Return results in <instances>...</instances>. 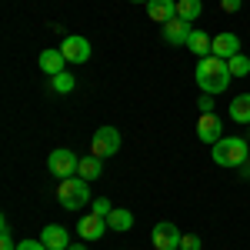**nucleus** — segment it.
Instances as JSON below:
<instances>
[{"mask_svg":"<svg viewBox=\"0 0 250 250\" xmlns=\"http://www.w3.org/2000/svg\"><path fill=\"white\" fill-rule=\"evenodd\" d=\"M60 50H63L67 63H87L90 60V40L80 37V34H70V37H63Z\"/></svg>","mask_w":250,"mask_h":250,"instance_id":"0eeeda50","label":"nucleus"},{"mask_svg":"<svg viewBox=\"0 0 250 250\" xmlns=\"http://www.w3.org/2000/svg\"><path fill=\"white\" fill-rule=\"evenodd\" d=\"M57 204L63 210H80L83 204H90V180L83 177H67L57 184Z\"/></svg>","mask_w":250,"mask_h":250,"instance_id":"7ed1b4c3","label":"nucleus"},{"mask_svg":"<svg viewBox=\"0 0 250 250\" xmlns=\"http://www.w3.org/2000/svg\"><path fill=\"white\" fill-rule=\"evenodd\" d=\"M237 54H240V37H237V34L224 30V34L213 37V57L230 60V57H237Z\"/></svg>","mask_w":250,"mask_h":250,"instance_id":"ddd939ff","label":"nucleus"},{"mask_svg":"<svg viewBox=\"0 0 250 250\" xmlns=\"http://www.w3.org/2000/svg\"><path fill=\"white\" fill-rule=\"evenodd\" d=\"M204 14V0H177V17L180 20H197Z\"/></svg>","mask_w":250,"mask_h":250,"instance_id":"aec40b11","label":"nucleus"},{"mask_svg":"<svg viewBox=\"0 0 250 250\" xmlns=\"http://www.w3.org/2000/svg\"><path fill=\"white\" fill-rule=\"evenodd\" d=\"M247 160H250V157H247Z\"/></svg>","mask_w":250,"mask_h":250,"instance_id":"7c9ffc66","label":"nucleus"},{"mask_svg":"<svg viewBox=\"0 0 250 250\" xmlns=\"http://www.w3.org/2000/svg\"><path fill=\"white\" fill-rule=\"evenodd\" d=\"M237 173H240V180H250V160H247V164H240Z\"/></svg>","mask_w":250,"mask_h":250,"instance_id":"cd10ccee","label":"nucleus"},{"mask_svg":"<svg viewBox=\"0 0 250 250\" xmlns=\"http://www.w3.org/2000/svg\"><path fill=\"white\" fill-rule=\"evenodd\" d=\"M77 167H80V157H74V150H67V147H57L54 154L47 157V170L54 173L57 180L77 177Z\"/></svg>","mask_w":250,"mask_h":250,"instance_id":"20e7f679","label":"nucleus"},{"mask_svg":"<svg viewBox=\"0 0 250 250\" xmlns=\"http://www.w3.org/2000/svg\"><path fill=\"white\" fill-rule=\"evenodd\" d=\"M197 107H200V114H213V97L210 94H200Z\"/></svg>","mask_w":250,"mask_h":250,"instance_id":"393cba45","label":"nucleus"},{"mask_svg":"<svg viewBox=\"0 0 250 250\" xmlns=\"http://www.w3.org/2000/svg\"><path fill=\"white\" fill-rule=\"evenodd\" d=\"M37 63H40V70H43L47 77H54V74H63V70H67V57H63L60 47H47V50L37 57Z\"/></svg>","mask_w":250,"mask_h":250,"instance_id":"f8f14e48","label":"nucleus"},{"mask_svg":"<svg viewBox=\"0 0 250 250\" xmlns=\"http://www.w3.org/2000/svg\"><path fill=\"white\" fill-rule=\"evenodd\" d=\"M104 173V160L100 157H80V167H77V177H83V180H97Z\"/></svg>","mask_w":250,"mask_h":250,"instance_id":"a211bd4d","label":"nucleus"},{"mask_svg":"<svg viewBox=\"0 0 250 250\" xmlns=\"http://www.w3.org/2000/svg\"><path fill=\"white\" fill-rule=\"evenodd\" d=\"M67 250H87V247H83V244H70Z\"/></svg>","mask_w":250,"mask_h":250,"instance_id":"c85d7f7f","label":"nucleus"},{"mask_svg":"<svg viewBox=\"0 0 250 250\" xmlns=\"http://www.w3.org/2000/svg\"><path fill=\"white\" fill-rule=\"evenodd\" d=\"M40 240H43L47 250H67L70 247V230L60 227V224H47V227L40 230Z\"/></svg>","mask_w":250,"mask_h":250,"instance_id":"9b49d317","label":"nucleus"},{"mask_svg":"<svg viewBox=\"0 0 250 250\" xmlns=\"http://www.w3.org/2000/svg\"><path fill=\"white\" fill-rule=\"evenodd\" d=\"M190 34H193V23L190 20H180V17L167 20V23L160 27V37H164V43H170V47H187Z\"/></svg>","mask_w":250,"mask_h":250,"instance_id":"423d86ee","label":"nucleus"},{"mask_svg":"<svg viewBox=\"0 0 250 250\" xmlns=\"http://www.w3.org/2000/svg\"><path fill=\"white\" fill-rule=\"evenodd\" d=\"M107 217H97V213H83L77 220V233L83 240H100V237H107Z\"/></svg>","mask_w":250,"mask_h":250,"instance_id":"9d476101","label":"nucleus"},{"mask_svg":"<svg viewBox=\"0 0 250 250\" xmlns=\"http://www.w3.org/2000/svg\"><path fill=\"white\" fill-rule=\"evenodd\" d=\"M110 210H114V204L107 197H97L94 204H90V213H97V217H110Z\"/></svg>","mask_w":250,"mask_h":250,"instance_id":"5701e85b","label":"nucleus"},{"mask_svg":"<svg viewBox=\"0 0 250 250\" xmlns=\"http://www.w3.org/2000/svg\"><path fill=\"white\" fill-rule=\"evenodd\" d=\"M180 237L184 233L177 230L173 224H157L154 230H150V240H154V250H180Z\"/></svg>","mask_w":250,"mask_h":250,"instance_id":"6e6552de","label":"nucleus"},{"mask_svg":"<svg viewBox=\"0 0 250 250\" xmlns=\"http://www.w3.org/2000/svg\"><path fill=\"white\" fill-rule=\"evenodd\" d=\"M17 250H47V247H43V240H20Z\"/></svg>","mask_w":250,"mask_h":250,"instance_id":"bb28decb","label":"nucleus"},{"mask_svg":"<svg viewBox=\"0 0 250 250\" xmlns=\"http://www.w3.org/2000/svg\"><path fill=\"white\" fill-rule=\"evenodd\" d=\"M74 87H77V77L67 74V70L63 74H54V77L47 80V90L50 94H74Z\"/></svg>","mask_w":250,"mask_h":250,"instance_id":"f3484780","label":"nucleus"},{"mask_svg":"<svg viewBox=\"0 0 250 250\" xmlns=\"http://www.w3.org/2000/svg\"><path fill=\"white\" fill-rule=\"evenodd\" d=\"M120 150V130L117 127H100L90 140V154L100 157V160H107V157H114Z\"/></svg>","mask_w":250,"mask_h":250,"instance_id":"39448f33","label":"nucleus"},{"mask_svg":"<svg viewBox=\"0 0 250 250\" xmlns=\"http://www.w3.org/2000/svg\"><path fill=\"white\" fill-rule=\"evenodd\" d=\"M130 3H150V0H130Z\"/></svg>","mask_w":250,"mask_h":250,"instance_id":"c756f323","label":"nucleus"},{"mask_svg":"<svg viewBox=\"0 0 250 250\" xmlns=\"http://www.w3.org/2000/svg\"><path fill=\"white\" fill-rule=\"evenodd\" d=\"M230 117L233 124H250V94H240L230 100Z\"/></svg>","mask_w":250,"mask_h":250,"instance_id":"6ab92c4d","label":"nucleus"},{"mask_svg":"<svg viewBox=\"0 0 250 250\" xmlns=\"http://www.w3.org/2000/svg\"><path fill=\"white\" fill-rule=\"evenodd\" d=\"M107 227H110L114 233H127L130 227H134V213L124 210V207H114L110 217H107Z\"/></svg>","mask_w":250,"mask_h":250,"instance_id":"dca6fc26","label":"nucleus"},{"mask_svg":"<svg viewBox=\"0 0 250 250\" xmlns=\"http://www.w3.org/2000/svg\"><path fill=\"white\" fill-rule=\"evenodd\" d=\"M240 7H244V0H220V10L224 14H237Z\"/></svg>","mask_w":250,"mask_h":250,"instance_id":"a878e982","label":"nucleus"},{"mask_svg":"<svg viewBox=\"0 0 250 250\" xmlns=\"http://www.w3.org/2000/svg\"><path fill=\"white\" fill-rule=\"evenodd\" d=\"M0 250H17V240H14V233H10V220H7V217L0 220Z\"/></svg>","mask_w":250,"mask_h":250,"instance_id":"4be33fe9","label":"nucleus"},{"mask_svg":"<svg viewBox=\"0 0 250 250\" xmlns=\"http://www.w3.org/2000/svg\"><path fill=\"white\" fill-rule=\"evenodd\" d=\"M220 137H224V124H220V117H217V114H200L197 140H200V144H207V147H213Z\"/></svg>","mask_w":250,"mask_h":250,"instance_id":"1a4fd4ad","label":"nucleus"},{"mask_svg":"<svg viewBox=\"0 0 250 250\" xmlns=\"http://www.w3.org/2000/svg\"><path fill=\"white\" fill-rule=\"evenodd\" d=\"M187 50H193L197 60H200V57H210V54H213V37L207 34V30H197V27H193L190 40H187Z\"/></svg>","mask_w":250,"mask_h":250,"instance_id":"2eb2a0df","label":"nucleus"},{"mask_svg":"<svg viewBox=\"0 0 250 250\" xmlns=\"http://www.w3.org/2000/svg\"><path fill=\"white\" fill-rule=\"evenodd\" d=\"M147 17L164 27L167 20L177 17V0H150V3H147Z\"/></svg>","mask_w":250,"mask_h":250,"instance_id":"4468645a","label":"nucleus"},{"mask_svg":"<svg viewBox=\"0 0 250 250\" xmlns=\"http://www.w3.org/2000/svg\"><path fill=\"white\" fill-rule=\"evenodd\" d=\"M193 80H197V87H200V94H224L227 87H230V67H227V60L220 57H200L197 60V70H193Z\"/></svg>","mask_w":250,"mask_h":250,"instance_id":"f257e3e1","label":"nucleus"},{"mask_svg":"<svg viewBox=\"0 0 250 250\" xmlns=\"http://www.w3.org/2000/svg\"><path fill=\"white\" fill-rule=\"evenodd\" d=\"M210 157L217 167H230V170H237L240 164H247L250 157V144L244 140V137H220L217 144L210 147Z\"/></svg>","mask_w":250,"mask_h":250,"instance_id":"f03ea898","label":"nucleus"},{"mask_svg":"<svg viewBox=\"0 0 250 250\" xmlns=\"http://www.w3.org/2000/svg\"><path fill=\"white\" fill-rule=\"evenodd\" d=\"M227 67H230V77H250V57H244V54L230 57Z\"/></svg>","mask_w":250,"mask_h":250,"instance_id":"412c9836","label":"nucleus"},{"mask_svg":"<svg viewBox=\"0 0 250 250\" xmlns=\"http://www.w3.org/2000/svg\"><path fill=\"white\" fill-rule=\"evenodd\" d=\"M180 250H200V237L197 233H184L180 237Z\"/></svg>","mask_w":250,"mask_h":250,"instance_id":"b1692460","label":"nucleus"}]
</instances>
